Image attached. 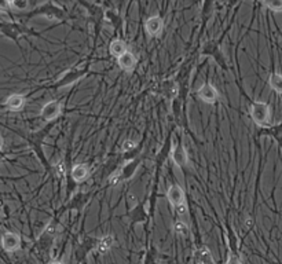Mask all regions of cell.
Here are the masks:
<instances>
[{
  "label": "cell",
  "instance_id": "14",
  "mask_svg": "<svg viewBox=\"0 0 282 264\" xmlns=\"http://www.w3.org/2000/svg\"><path fill=\"white\" fill-rule=\"evenodd\" d=\"M269 83H270V87L278 94H282V75H278V73H273L269 79Z\"/></svg>",
  "mask_w": 282,
  "mask_h": 264
},
{
  "label": "cell",
  "instance_id": "5",
  "mask_svg": "<svg viewBox=\"0 0 282 264\" xmlns=\"http://www.w3.org/2000/svg\"><path fill=\"white\" fill-rule=\"evenodd\" d=\"M167 198L168 201L171 202V205H172L173 208L178 207L180 204H184L183 189H182L180 186H178V184H173V186H171V187L168 189Z\"/></svg>",
  "mask_w": 282,
  "mask_h": 264
},
{
  "label": "cell",
  "instance_id": "22",
  "mask_svg": "<svg viewBox=\"0 0 282 264\" xmlns=\"http://www.w3.org/2000/svg\"><path fill=\"white\" fill-rule=\"evenodd\" d=\"M226 264H241V260L237 258L236 255H231V256H229V259H227Z\"/></svg>",
  "mask_w": 282,
  "mask_h": 264
},
{
  "label": "cell",
  "instance_id": "16",
  "mask_svg": "<svg viewBox=\"0 0 282 264\" xmlns=\"http://www.w3.org/2000/svg\"><path fill=\"white\" fill-rule=\"evenodd\" d=\"M198 259H200V263L198 264H215L213 263L212 256H211V252L208 251L207 248H202L201 251H200Z\"/></svg>",
  "mask_w": 282,
  "mask_h": 264
},
{
  "label": "cell",
  "instance_id": "11",
  "mask_svg": "<svg viewBox=\"0 0 282 264\" xmlns=\"http://www.w3.org/2000/svg\"><path fill=\"white\" fill-rule=\"evenodd\" d=\"M90 175V169L87 167L86 164H79L72 169V178L75 179L76 182H83L86 180Z\"/></svg>",
  "mask_w": 282,
  "mask_h": 264
},
{
  "label": "cell",
  "instance_id": "2",
  "mask_svg": "<svg viewBox=\"0 0 282 264\" xmlns=\"http://www.w3.org/2000/svg\"><path fill=\"white\" fill-rule=\"evenodd\" d=\"M1 247L6 252H15L21 248V237L15 233H6L1 237Z\"/></svg>",
  "mask_w": 282,
  "mask_h": 264
},
{
  "label": "cell",
  "instance_id": "9",
  "mask_svg": "<svg viewBox=\"0 0 282 264\" xmlns=\"http://www.w3.org/2000/svg\"><path fill=\"white\" fill-rule=\"evenodd\" d=\"M119 65H120V68L123 70L131 72L135 68V65H137V58H135L133 52L127 51L124 55H121L119 58Z\"/></svg>",
  "mask_w": 282,
  "mask_h": 264
},
{
  "label": "cell",
  "instance_id": "4",
  "mask_svg": "<svg viewBox=\"0 0 282 264\" xmlns=\"http://www.w3.org/2000/svg\"><path fill=\"white\" fill-rule=\"evenodd\" d=\"M197 95L201 101L207 102V104H215L218 101V91H216V88L212 84H204L198 90Z\"/></svg>",
  "mask_w": 282,
  "mask_h": 264
},
{
  "label": "cell",
  "instance_id": "10",
  "mask_svg": "<svg viewBox=\"0 0 282 264\" xmlns=\"http://www.w3.org/2000/svg\"><path fill=\"white\" fill-rule=\"evenodd\" d=\"M84 70H72V72H69V73H66V75L61 79V80L58 81V87H64V86H69V84H72L73 81L79 80L80 77H83L84 76Z\"/></svg>",
  "mask_w": 282,
  "mask_h": 264
},
{
  "label": "cell",
  "instance_id": "3",
  "mask_svg": "<svg viewBox=\"0 0 282 264\" xmlns=\"http://www.w3.org/2000/svg\"><path fill=\"white\" fill-rule=\"evenodd\" d=\"M61 104L57 102V101H50V102H47L44 106H43V109H41V117L44 119L46 121H51L54 119H57L58 116L61 115Z\"/></svg>",
  "mask_w": 282,
  "mask_h": 264
},
{
  "label": "cell",
  "instance_id": "24",
  "mask_svg": "<svg viewBox=\"0 0 282 264\" xmlns=\"http://www.w3.org/2000/svg\"><path fill=\"white\" fill-rule=\"evenodd\" d=\"M3 147V138H1V135H0V149Z\"/></svg>",
  "mask_w": 282,
  "mask_h": 264
},
{
  "label": "cell",
  "instance_id": "20",
  "mask_svg": "<svg viewBox=\"0 0 282 264\" xmlns=\"http://www.w3.org/2000/svg\"><path fill=\"white\" fill-rule=\"evenodd\" d=\"M10 0H0V12H7L10 10Z\"/></svg>",
  "mask_w": 282,
  "mask_h": 264
},
{
  "label": "cell",
  "instance_id": "6",
  "mask_svg": "<svg viewBox=\"0 0 282 264\" xmlns=\"http://www.w3.org/2000/svg\"><path fill=\"white\" fill-rule=\"evenodd\" d=\"M144 28H146V32L149 33L150 36H157L164 28V21H162L161 17L158 15H154V17H150L146 22H144Z\"/></svg>",
  "mask_w": 282,
  "mask_h": 264
},
{
  "label": "cell",
  "instance_id": "15",
  "mask_svg": "<svg viewBox=\"0 0 282 264\" xmlns=\"http://www.w3.org/2000/svg\"><path fill=\"white\" fill-rule=\"evenodd\" d=\"M265 6L271 11L281 12L282 11V0H262Z\"/></svg>",
  "mask_w": 282,
  "mask_h": 264
},
{
  "label": "cell",
  "instance_id": "12",
  "mask_svg": "<svg viewBox=\"0 0 282 264\" xmlns=\"http://www.w3.org/2000/svg\"><path fill=\"white\" fill-rule=\"evenodd\" d=\"M127 51H128L127 44H126L123 40L112 41V44H110V54H112L113 57H116L119 59L121 55H124Z\"/></svg>",
  "mask_w": 282,
  "mask_h": 264
},
{
  "label": "cell",
  "instance_id": "13",
  "mask_svg": "<svg viewBox=\"0 0 282 264\" xmlns=\"http://www.w3.org/2000/svg\"><path fill=\"white\" fill-rule=\"evenodd\" d=\"M113 242H115V240H113V237H112V236L102 237V238L99 240L98 247H97L98 252L101 253V255H105V253H108L110 251V248L113 247Z\"/></svg>",
  "mask_w": 282,
  "mask_h": 264
},
{
  "label": "cell",
  "instance_id": "25",
  "mask_svg": "<svg viewBox=\"0 0 282 264\" xmlns=\"http://www.w3.org/2000/svg\"><path fill=\"white\" fill-rule=\"evenodd\" d=\"M50 264H62V263H61V262H52V263Z\"/></svg>",
  "mask_w": 282,
  "mask_h": 264
},
{
  "label": "cell",
  "instance_id": "8",
  "mask_svg": "<svg viewBox=\"0 0 282 264\" xmlns=\"http://www.w3.org/2000/svg\"><path fill=\"white\" fill-rule=\"evenodd\" d=\"M25 105V97L19 95V94H12L10 97L7 98L6 101V108L11 112H18L21 110Z\"/></svg>",
  "mask_w": 282,
  "mask_h": 264
},
{
  "label": "cell",
  "instance_id": "18",
  "mask_svg": "<svg viewBox=\"0 0 282 264\" xmlns=\"http://www.w3.org/2000/svg\"><path fill=\"white\" fill-rule=\"evenodd\" d=\"M173 231L179 234V236H186L187 234V231H189V227H187V224L182 222V220H178V222H175L173 223Z\"/></svg>",
  "mask_w": 282,
  "mask_h": 264
},
{
  "label": "cell",
  "instance_id": "26",
  "mask_svg": "<svg viewBox=\"0 0 282 264\" xmlns=\"http://www.w3.org/2000/svg\"><path fill=\"white\" fill-rule=\"evenodd\" d=\"M10 1H11V0H10Z\"/></svg>",
  "mask_w": 282,
  "mask_h": 264
},
{
  "label": "cell",
  "instance_id": "21",
  "mask_svg": "<svg viewBox=\"0 0 282 264\" xmlns=\"http://www.w3.org/2000/svg\"><path fill=\"white\" fill-rule=\"evenodd\" d=\"M175 209H176V213L179 216H186L187 215V205L186 204H180L178 207H175Z\"/></svg>",
  "mask_w": 282,
  "mask_h": 264
},
{
  "label": "cell",
  "instance_id": "23",
  "mask_svg": "<svg viewBox=\"0 0 282 264\" xmlns=\"http://www.w3.org/2000/svg\"><path fill=\"white\" fill-rule=\"evenodd\" d=\"M57 169H58V173H59V175H62V173H64V171H62V164H61V162H59V164L57 165Z\"/></svg>",
  "mask_w": 282,
  "mask_h": 264
},
{
  "label": "cell",
  "instance_id": "17",
  "mask_svg": "<svg viewBox=\"0 0 282 264\" xmlns=\"http://www.w3.org/2000/svg\"><path fill=\"white\" fill-rule=\"evenodd\" d=\"M10 4H11V8L17 10V11H25V10H28L29 0H11Z\"/></svg>",
  "mask_w": 282,
  "mask_h": 264
},
{
  "label": "cell",
  "instance_id": "7",
  "mask_svg": "<svg viewBox=\"0 0 282 264\" xmlns=\"http://www.w3.org/2000/svg\"><path fill=\"white\" fill-rule=\"evenodd\" d=\"M171 157H172V161L175 162V165H178L179 168L184 167L187 164V153L186 150L180 143H178L175 147H173L172 153H171Z\"/></svg>",
  "mask_w": 282,
  "mask_h": 264
},
{
  "label": "cell",
  "instance_id": "19",
  "mask_svg": "<svg viewBox=\"0 0 282 264\" xmlns=\"http://www.w3.org/2000/svg\"><path fill=\"white\" fill-rule=\"evenodd\" d=\"M135 146H137V143H135L134 140H131V139H127V140H124V142H123L121 150H123V151L126 153V151H130V150H133Z\"/></svg>",
  "mask_w": 282,
  "mask_h": 264
},
{
  "label": "cell",
  "instance_id": "1",
  "mask_svg": "<svg viewBox=\"0 0 282 264\" xmlns=\"http://www.w3.org/2000/svg\"><path fill=\"white\" fill-rule=\"evenodd\" d=\"M251 116H252V120L258 126H266L270 120V108H269V105L265 104V102H259V101L254 102L251 105Z\"/></svg>",
  "mask_w": 282,
  "mask_h": 264
}]
</instances>
